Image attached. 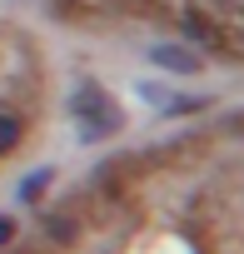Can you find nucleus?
<instances>
[{
    "label": "nucleus",
    "mask_w": 244,
    "mask_h": 254,
    "mask_svg": "<svg viewBox=\"0 0 244 254\" xmlns=\"http://www.w3.org/2000/svg\"><path fill=\"white\" fill-rule=\"evenodd\" d=\"M170 15L189 40L244 60V5H234V0H170Z\"/></svg>",
    "instance_id": "1"
},
{
    "label": "nucleus",
    "mask_w": 244,
    "mask_h": 254,
    "mask_svg": "<svg viewBox=\"0 0 244 254\" xmlns=\"http://www.w3.org/2000/svg\"><path fill=\"white\" fill-rule=\"evenodd\" d=\"M5 145H15V125H10V120H0V150H5Z\"/></svg>",
    "instance_id": "2"
}]
</instances>
